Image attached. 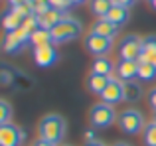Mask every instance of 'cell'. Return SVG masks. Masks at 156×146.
<instances>
[{
  "label": "cell",
  "instance_id": "4",
  "mask_svg": "<svg viewBox=\"0 0 156 146\" xmlns=\"http://www.w3.org/2000/svg\"><path fill=\"white\" fill-rule=\"evenodd\" d=\"M119 127L125 134H138V132L144 130V116L138 109H125V111L119 115Z\"/></svg>",
  "mask_w": 156,
  "mask_h": 146
},
{
  "label": "cell",
  "instance_id": "18",
  "mask_svg": "<svg viewBox=\"0 0 156 146\" xmlns=\"http://www.w3.org/2000/svg\"><path fill=\"white\" fill-rule=\"evenodd\" d=\"M93 73H99V75H107V77H113V71H115V65L107 55L103 57H95L93 61V67H91Z\"/></svg>",
  "mask_w": 156,
  "mask_h": 146
},
{
  "label": "cell",
  "instance_id": "10",
  "mask_svg": "<svg viewBox=\"0 0 156 146\" xmlns=\"http://www.w3.org/2000/svg\"><path fill=\"white\" fill-rule=\"evenodd\" d=\"M138 61H129V59H121L117 63V77L121 81H134L138 77Z\"/></svg>",
  "mask_w": 156,
  "mask_h": 146
},
{
  "label": "cell",
  "instance_id": "32",
  "mask_svg": "<svg viewBox=\"0 0 156 146\" xmlns=\"http://www.w3.org/2000/svg\"><path fill=\"white\" fill-rule=\"evenodd\" d=\"M34 146H55V144H51V142H48V140H44V138H38L34 142Z\"/></svg>",
  "mask_w": 156,
  "mask_h": 146
},
{
  "label": "cell",
  "instance_id": "9",
  "mask_svg": "<svg viewBox=\"0 0 156 146\" xmlns=\"http://www.w3.org/2000/svg\"><path fill=\"white\" fill-rule=\"evenodd\" d=\"M57 59H59V51L53 47V43L34 47V61L38 67H51L57 63Z\"/></svg>",
  "mask_w": 156,
  "mask_h": 146
},
{
  "label": "cell",
  "instance_id": "14",
  "mask_svg": "<svg viewBox=\"0 0 156 146\" xmlns=\"http://www.w3.org/2000/svg\"><path fill=\"white\" fill-rule=\"evenodd\" d=\"M129 8L126 6H121V4H113V8L109 10V14L105 16L109 22H113L117 28H121V26H125L126 22H129Z\"/></svg>",
  "mask_w": 156,
  "mask_h": 146
},
{
  "label": "cell",
  "instance_id": "30",
  "mask_svg": "<svg viewBox=\"0 0 156 146\" xmlns=\"http://www.w3.org/2000/svg\"><path fill=\"white\" fill-rule=\"evenodd\" d=\"M97 140V128H89L85 132V142H95Z\"/></svg>",
  "mask_w": 156,
  "mask_h": 146
},
{
  "label": "cell",
  "instance_id": "26",
  "mask_svg": "<svg viewBox=\"0 0 156 146\" xmlns=\"http://www.w3.org/2000/svg\"><path fill=\"white\" fill-rule=\"evenodd\" d=\"M10 119H12V105L8 101L0 99V124L10 123Z\"/></svg>",
  "mask_w": 156,
  "mask_h": 146
},
{
  "label": "cell",
  "instance_id": "35",
  "mask_svg": "<svg viewBox=\"0 0 156 146\" xmlns=\"http://www.w3.org/2000/svg\"><path fill=\"white\" fill-rule=\"evenodd\" d=\"M73 2V6H77V4H85V2H89V0H71Z\"/></svg>",
  "mask_w": 156,
  "mask_h": 146
},
{
  "label": "cell",
  "instance_id": "5",
  "mask_svg": "<svg viewBox=\"0 0 156 146\" xmlns=\"http://www.w3.org/2000/svg\"><path fill=\"white\" fill-rule=\"evenodd\" d=\"M142 54V40L134 34H129L121 40L119 43V55L121 59H129V61H138Z\"/></svg>",
  "mask_w": 156,
  "mask_h": 146
},
{
  "label": "cell",
  "instance_id": "22",
  "mask_svg": "<svg viewBox=\"0 0 156 146\" xmlns=\"http://www.w3.org/2000/svg\"><path fill=\"white\" fill-rule=\"evenodd\" d=\"M14 75L16 69L10 65H0V89L14 87Z\"/></svg>",
  "mask_w": 156,
  "mask_h": 146
},
{
  "label": "cell",
  "instance_id": "7",
  "mask_svg": "<svg viewBox=\"0 0 156 146\" xmlns=\"http://www.w3.org/2000/svg\"><path fill=\"white\" fill-rule=\"evenodd\" d=\"M26 140V132L18 124H0V146H22Z\"/></svg>",
  "mask_w": 156,
  "mask_h": 146
},
{
  "label": "cell",
  "instance_id": "2",
  "mask_svg": "<svg viewBox=\"0 0 156 146\" xmlns=\"http://www.w3.org/2000/svg\"><path fill=\"white\" fill-rule=\"evenodd\" d=\"M83 32V26L77 18L73 16H65L59 24L50 32L51 34V43H67V42H73L77 40Z\"/></svg>",
  "mask_w": 156,
  "mask_h": 146
},
{
  "label": "cell",
  "instance_id": "17",
  "mask_svg": "<svg viewBox=\"0 0 156 146\" xmlns=\"http://www.w3.org/2000/svg\"><path fill=\"white\" fill-rule=\"evenodd\" d=\"M142 99V85L138 81H126L125 83V103H138Z\"/></svg>",
  "mask_w": 156,
  "mask_h": 146
},
{
  "label": "cell",
  "instance_id": "12",
  "mask_svg": "<svg viewBox=\"0 0 156 146\" xmlns=\"http://www.w3.org/2000/svg\"><path fill=\"white\" fill-rule=\"evenodd\" d=\"M22 22H24V18L14 10V8H8V10L0 16V24H2V28L6 32H16L20 26H22Z\"/></svg>",
  "mask_w": 156,
  "mask_h": 146
},
{
  "label": "cell",
  "instance_id": "11",
  "mask_svg": "<svg viewBox=\"0 0 156 146\" xmlns=\"http://www.w3.org/2000/svg\"><path fill=\"white\" fill-rule=\"evenodd\" d=\"M117 32H119V28L115 26L113 22H109L107 18H97L95 22H93V26H91V34L105 36V38H111V40H115Z\"/></svg>",
  "mask_w": 156,
  "mask_h": 146
},
{
  "label": "cell",
  "instance_id": "40",
  "mask_svg": "<svg viewBox=\"0 0 156 146\" xmlns=\"http://www.w3.org/2000/svg\"><path fill=\"white\" fill-rule=\"evenodd\" d=\"M154 120H156V113H154Z\"/></svg>",
  "mask_w": 156,
  "mask_h": 146
},
{
  "label": "cell",
  "instance_id": "38",
  "mask_svg": "<svg viewBox=\"0 0 156 146\" xmlns=\"http://www.w3.org/2000/svg\"><path fill=\"white\" fill-rule=\"evenodd\" d=\"M150 63H154V67H156V57H154V59H152V61H150Z\"/></svg>",
  "mask_w": 156,
  "mask_h": 146
},
{
  "label": "cell",
  "instance_id": "20",
  "mask_svg": "<svg viewBox=\"0 0 156 146\" xmlns=\"http://www.w3.org/2000/svg\"><path fill=\"white\" fill-rule=\"evenodd\" d=\"M156 57V36H148L142 40V54L138 61H152Z\"/></svg>",
  "mask_w": 156,
  "mask_h": 146
},
{
  "label": "cell",
  "instance_id": "29",
  "mask_svg": "<svg viewBox=\"0 0 156 146\" xmlns=\"http://www.w3.org/2000/svg\"><path fill=\"white\" fill-rule=\"evenodd\" d=\"M148 105H150V109L156 113V87H152L148 91Z\"/></svg>",
  "mask_w": 156,
  "mask_h": 146
},
{
  "label": "cell",
  "instance_id": "31",
  "mask_svg": "<svg viewBox=\"0 0 156 146\" xmlns=\"http://www.w3.org/2000/svg\"><path fill=\"white\" fill-rule=\"evenodd\" d=\"M115 4H121V6L130 8V6H134V4H136V0H115Z\"/></svg>",
  "mask_w": 156,
  "mask_h": 146
},
{
  "label": "cell",
  "instance_id": "23",
  "mask_svg": "<svg viewBox=\"0 0 156 146\" xmlns=\"http://www.w3.org/2000/svg\"><path fill=\"white\" fill-rule=\"evenodd\" d=\"M51 43V34L44 28H38V30L32 34V46L34 47H40V46H48Z\"/></svg>",
  "mask_w": 156,
  "mask_h": 146
},
{
  "label": "cell",
  "instance_id": "25",
  "mask_svg": "<svg viewBox=\"0 0 156 146\" xmlns=\"http://www.w3.org/2000/svg\"><path fill=\"white\" fill-rule=\"evenodd\" d=\"M142 138H144V144L146 146H156V120H152V123H148L144 127Z\"/></svg>",
  "mask_w": 156,
  "mask_h": 146
},
{
  "label": "cell",
  "instance_id": "8",
  "mask_svg": "<svg viewBox=\"0 0 156 146\" xmlns=\"http://www.w3.org/2000/svg\"><path fill=\"white\" fill-rule=\"evenodd\" d=\"M101 101L107 105H119L125 101V81H121L119 77H111L109 85L105 87V91L101 93Z\"/></svg>",
  "mask_w": 156,
  "mask_h": 146
},
{
  "label": "cell",
  "instance_id": "15",
  "mask_svg": "<svg viewBox=\"0 0 156 146\" xmlns=\"http://www.w3.org/2000/svg\"><path fill=\"white\" fill-rule=\"evenodd\" d=\"M24 47H26V43L16 36V32H6L4 42H2V51H4V54L14 55V54H18V51H22Z\"/></svg>",
  "mask_w": 156,
  "mask_h": 146
},
{
  "label": "cell",
  "instance_id": "28",
  "mask_svg": "<svg viewBox=\"0 0 156 146\" xmlns=\"http://www.w3.org/2000/svg\"><path fill=\"white\" fill-rule=\"evenodd\" d=\"M51 8H55V10H61V12H67L69 8L73 6L71 0H50Z\"/></svg>",
  "mask_w": 156,
  "mask_h": 146
},
{
  "label": "cell",
  "instance_id": "36",
  "mask_svg": "<svg viewBox=\"0 0 156 146\" xmlns=\"http://www.w3.org/2000/svg\"><path fill=\"white\" fill-rule=\"evenodd\" d=\"M113 146H133V144H129V142H122V140H121V142H115Z\"/></svg>",
  "mask_w": 156,
  "mask_h": 146
},
{
  "label": "cell",
  "instance_id": "19",
  "mask_svg": "<svg viewBox=\"0 0 156 146\" xmlns=\"http://www.w3.org/2000/svg\"><path fill=\"white\" fill-rule=\"evenodd\" d=\"M113 4H115V0H89V10L97 18H105L109 14V10L113 8Z\"/></svg>",
  "mask_w": 156,
  "mask_h": 146
},
{
  "label": "cell",
  "instance_id": "24",
  "mask_svg": "<svg viewBox=\"0 0 156 146\" xmlns=\"http://www.w3.org/2000/svg\"><path fill=\"white\" fill-rule=\"evenodd\" d=\"M32 87H34V81H32L24 71H18V69H16V75H14V89L28 91V89H32Z\"/></svg>",
  "mask_w": 156,
  "mask_h": 146
},
{
  "label": "cell",
  "instance_id": "39",
  "mask_svg": "<svg viewBox=\"0 0 156 146\" xmlns=\"http://www.w3.org/2000/svg\"><path fill=\"white\" fill-rule=\"evenodd\" d=\"M59 146H71V144H59Z\"/></svg>",
  "mask_w": 156,
  "mask_h": 146
},
{
  "label": "cell",
  "instance_id": "21",
  "mask_svg": "<svg viewBox=\"0 0 156 146\" xmlns=\"http://www.w3.org/2000/svg\"><path fill=\"white\" fill-rule=\"evenodd\" d=\"M140 65H138V77L136 79L144 81V83H152V81L156 79V67L154 63L150 61H138Z\"/></svg>",
  "mask_w": 156,
  "mask_h": 146
},
{
  "label": "cell",
  "instance_id": "33",
  "mask_svg": "<svg viewBox=\"0 0 156 146\" xmlns=\"http://www.w3.org/2000/svg\"><path fill=\"white\" fill-rule=\"evenodd\" d=\"M24 2H28V0H8L10 6H18V4H24Z\"/></svg>",
  "mask_w": 156,
  "mask_h": 146
},
{
  "label": "cell",
  "instance_id": "6",
  "mask_svg": "<svg viewBox=\"0 0 156 146\" xmlns=\"http://www.w3.org/2000/svg\"><path fill=\"white\" fill-rule=\"evenodd\" d=\"M83 43H85V50H87L91 55H95V57H103V55H107L111 50H113V40L111 38L97 36V34H91V32L85 36Z\"/></svg>",
  "mask_w": 156,
  "mask_h": 146
},
{
  "label": "cell",
  "instance_id": "13",
  "mask_svg": "<svg viewBox=\"0 0 156 146\" xmlns=\"http://www.w3.org/2000/svg\"><path fill=\"white\" fill-rule=\"evenodd\" d=\"M63 18H65V12L51 8V10H48L44 16H40V28H44V30L51 32L53 28H55V26H57V24H59Z\"/></svg>",
  "mask_w": 156,
  "mask_h": 146
},
{
  "label": "cell",
  "instance_id": "27",
  "mask_svg": "<svg viewBox=\"0 0 156 146\" xmlns=\"http://www.w3.org/2000/svg\"><path fill=\"white\" fill-rule=\"evenodd\" d=\"M22 26L26 28L28 32H32V34H34V32H36V30H38V28H40V18H38V16H36V14H30V16H28V18H24Z\"/></svg>",
  "mask_w": 156,
  "mask_h": 146
},
{
  "label": "cell",
  "instance_id": "16",
  "mask_svg": "<svg viewBox=\"0 0 156 146\" xmlns=\"http://www.w3.org/2000/svg\"><path fill=\"white\" fill-rule=\"evenodd\" d=\"M111 77L107 75H99V73H89L87 75V89L93 93V95H101V93L105 91V87L109 85Z\"/></svg>",
  "mask_w": 156,
  "mask_h": 146
},
{
  "label": "cell",
  "instance_id": "1",
  "mask_svg": "<svg viewBox=\"0 0 156 146\" xmlns=\"http://www.w3.org/2000/svg\"><path fill=\"white\" fill-rule=\"evenodd\" d=\"M65 130H67V124L65 119L59 115H46L42 120L38 123V134L40 138L48 140V142L59 146L65 138Z\"/></svg>",
  "mask_w": 156,
  "mask_h": 146
},
{
  "label": "cell",
  "instance_id": "34",
  "mask_svg": "<svg viewBox=\"0 0 156 146\" xmlns=\"http://www.w3.org/2000/svg\"><path fill=\"white\" fill-rule=\"evenodd\" d=\"M85 146H107V144L101 142V140H95V142H85Z\"/></svg>",
  "mask_w": 156,
  "mask_h": 146
},
{
  "label": "cell",
  "instance_id": "37",
  "mask_svg": "<svg viewBox=\"0 0 156 146\" xmlns=\"http://www.w3.org/2000/svg\"><path fill=\"white\" fill-rule=\"evenodd\" d=\"M148 2H150V6H152L154 10H156V0H148Z\"/></svg>",
  "mask_w": 156,
  "mask_h": 146
},
{
  "label": "cell",
  "instance_id": "3",
  "mask_svg": "<svg viewBox=\"0 0 156 146\" xmlns=\"http://www.w3.org/2000/svg\"><path fill=\"white\" fill-rule=\"evenodd\" d=\"M115 120H117L115 107L103 103V101L93 105L91 111H89V124H91V128H109Z\"/></svg>",
  "mask_w": 156,
  "mask_h": 146
}]
</instances>
